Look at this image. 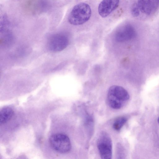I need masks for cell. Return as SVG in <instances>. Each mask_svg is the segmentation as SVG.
Instances as JSON below:
<instances>
[{
  "mask_svg": "<svg viewBox=\"0 0 159 159\" xmlns=\"http://www.w3.org/2000/svg\"><path fill=\"white\" fill-rule=\"evenodd\" d=\"M92 10L87 3L82 2L75 5L70 11L68 17V21L73 25H82L90 19Z\"/></svg>",
  "mask_w": 159,
  "mask_h": 159,
  "instance_id": "cell-1",
  "label": "cell"
},
{
  "mask_svg": "<svg viewBox=\"0 0 159 159\" xmlns=\"http://www.w3.org/2000/svg\"><path fill=\"white\" fill-rule=\"evenodd\" d=\"M129 98L127 91L121 86L113 85L108 90L107 102L109 106L113 109H118L121 108Z\"/></svg>",
  "mask_w": 159,
  "mask_h": 159,
  "instance_id": "cell-2",
  "label": "cell"
},
{
  "mask_svg": "<svg viewBox=\"0 0 159 159\" xmlns=\"http://www.w3.org/2000/svg\"><path fill=\"white\" fill-rule=\"evenodd\" d=\"M49 142L52 148L60 153H67L71 148L69 138L67 136L63 134L56 133L51 135Z\"/></svg>",
  "mask_w": 159,
  "mask_h": 159,
  "instance_id": "cell-3",
  "label": "cell"
},
{
  "mask_svg": "<svg viewBox=\"0 0 159 159\" xmlns=\"http://www.w3.org/2000/svg\"><path fill=\"white\" fill-rule=\"evenodd\" d=\"M97 145L100 156L102 159H111L112 157V143L110 135L102 132L100 134Z\"/></svg>",
  "mask_w": 159,
  "mask_h": 159,
  "instance_id": "cell-4",
  "label": "cell"
},
{
  "mask_svg": "<svg viewBox=\"0 0 159 159\" xmlns=\"http://www.w3.org/2000/svg\"><path fill=\"white\" fill-rule=\"evenodd\" d=\"M69 39L65 35L57 34L52 35L50 38L48 47L50 50L57 52L61 51L65 49L69 43Z\"/></svg>",
  "mask_w": 159,
  "mask_h": 159,
  "instance_id": "cell-5",
  "label": "cell"
},
{
  "mask_svg": "<svg viewBox=\"0 0 159 159\" xmlns=\"http://www.w3.org/2000/svg\"><path fill=\"white\" fill-rule=\"evenodd\" d=\"M120 0H102L98 7L99 15L103 18L107 17L118 7Z\"/></svg>",
  "mask_w": 159,
  "mask_h": 159,
  "instance_id": "cell-6",
  "label": "cell"
},
{
  "mask_svg": "<svg viewBox=\"0 0 159 159\" xmlns=\"http://www.w3.org/2000/svg\"><path fill=\"white\" fill-rule=\"evenodd\" d=\"M136 35L134 27L128 24L119 29L116 33L115 37L116 41L121 42L130 40L135 38Z\"/></svg>",
  "mask_w": 159,
  "mask_h": 159,
  "instance_id": "cell-7",
  "label": "cell"
},
{
  "mask_svg": "<svg viewBox=\"0 0 159 159\" xmlns=\"http://www.w3.org/2000/svg\"><path fill=\"white\" fill-rule=\"evenodd\" d=\"M137 4L140 11L149 15L154 13L158 7L159 0H138Z\"/></svg>",
  "mask_w": 159,
  "mask_h": 159,
  "instance_id": "cell-8",
  "label": "cell"
},
{
  "mask_svg": "<svg viewBox=\"0 0 159 159\" xmlns=\"http://www.w3.org/2000/svg\"><path fill=\"white\" fill-rule=\"evenodd\" d=\"M14 111L11 107H6L0 111V124L1 125L9 121L14 115Z\"/></svg>",
  "mask_w": 159,
  "mask_h": 159,
  "instance_id": "cell-9",
  "label": "cell"
},
{
  "mask_svg": "<svg viewBox=\"0 0 159 159\" xmlns=\"http://www.w3.org/2000/svg\"><path fill=\"white\" fill-rule=\"evenodd\" d=\"M127 121V119L124 117L118 118L114 122L113 127L116 131H119Z\"/></svg>",
  "mask_w": 159,
  "mask_h": 159,
  "instance_id": "cell-10",
  "label": "cell"
},
{
  "mask_svg": "<svg viewBox=\"0 0 159 159\" xmlns=\"http://www.w3.org/2000/svg\"><path fill=\"white\" fill-rule=\"evenodd\" d=\"M140 11L137 3L134 4L131 9V13L132 15L134 17H137L139 15Z\"/></svg>",
  "mask_w": 159,
  "mask_h": 159,
  "instance_id": "cell-11",
  "label": "cell"
},
{
  "mask_svg": "<svg viewBox=\"0 0 159 159\" xmlns=\"http://www.w3.org/2000/svg\"><path fill=\"white\" fill-rule=\"evenodd\" d=\"M158 123L159 124V117L158 120Z\"/></svg>",
  "mask_w": 159,
  "mask_h": 159,
  "instance_id": "cell-12",
  "label": "cell"
}]
</instances>
